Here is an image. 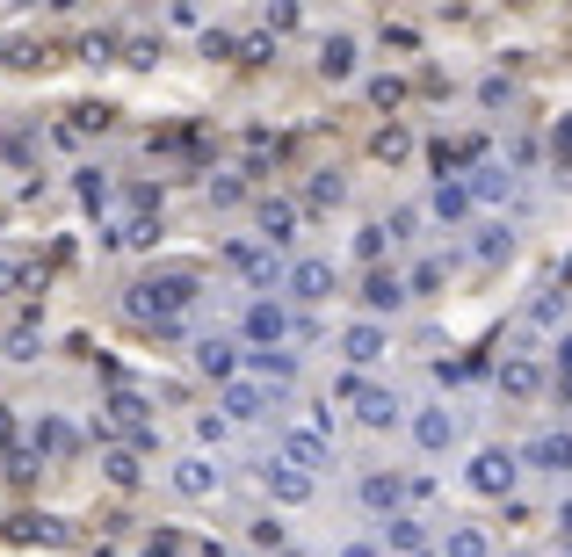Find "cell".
<instances>
[{
	"label": "cell",
	"instance_id": "obj_4",
	"mask_svg": "<svg viewBox=\"0 0 572 557\" xmlns=\"http://www.w3.org/2000/svg\"><path fill=\"white\" fill-rule=\"evenodd\" d=\"M109 427L131 435V442H145V435H153V427H145V398L138 391H109Z\"/></svg>",
	"mask_w": 572,
	"mask_h": 557
},
{
	"label": "cell",
	"instance_id": "obj_24",
	"mask_svg": "<svg viewBox=\"0 0 572 557\" xmlns=\"http://www.w3.org/2000/svg\"><path fill=\"white\" fill-rule=\"evenodd\" d=\"M8 355H15V362H29V355H37V319H15V333H8Z\"/></svg>",
	"mask_w": 572,
	"mask_h": 557
},
{
	"label": "cell",
	"instance_id": "obj_7",
	"mask_svg": "<svg viewBox=\"0 0 572 557\" xmlns=\"http://www.w3.org/2000/svg\"><path fill=\"white\" fill-rule=\"evenodd\" d=\"M500 391L507 398H536V391H544V369H536L529 355H507L500 362Z\"/></svg>",
	"mask_w": 572,
	"mask_h": 557
},
{
	"label": "cell",
	"instance_id": "obj_23",
	"mask_svg": "<svg viewBox=\"0 0 572 557\" xmlns=\"http://www.w3.org/2000/svg\"><path fill=\"white\" fill-rule=\"evenodd\" d=\"M428 536H420V521H384V550H420Z\"/></svg>",
	"mask_w": 572,
	"mask_h": 557
},
{
	"label": "cell",
	"instance_id": "obj_22",
	"mask_svg": "<svg viewBox=\"0 0 572 557\" xmlns=\"http://www.w3.org/2000/svg\"><path fill=\"white\" fill-rule=\"evenodd\" d=\"M254 369H261L268 384H290V377H297V362H290V355H276V348H261V355H254Z\"/></svg>",
	"mask_w": 572,
	"mask_h": 557
},
{
	"label": "cell",
	"instance_id": "obj_26",
	"mask_svg": "<svg viewBox=\"0 0 572 557\" xmlns=\"http://www.w3.org/2000/svg\"><path fill=\"white\" fill-rule=\"evenodd\" d=\"M507 246H515V239H507V225H486V232H478V261H500Z\"/></svg>",
	"mask_w": 572,
	"mask_h": 557
},
{
	"label": "cell",
	"instance_id": "obj_13",
	"mask_svg": "<svg viewBox=\"0 0 572 557\" xmlns=\"http://www.w3.org/2000/svg\"><path fill=\"white\" fill-rule=\"evenodd\" d=\"M529 463H536V471H572V435H536Z\"/></svg>",
	"mask_w": 572,
	"mask_h": 557
},
{
	"label": "cell",
	"instance_id": "obj_18",
	"mask_svg": "<svg viewBox=\"0 0 572 557\" xmlns=\"http://www.w3.org/2000/svg\"><path fill=\"white\" fill-rule=\"evenodd\" d=\"M8 536H15V543H66V529H58V521H44V514H22Z\"/></svg>",
	"mask_w": 572,
	"mask_h": 557
},
{
	"label": "cell",
	"instance_id": "obj_3",
	"mask_svg": "<svg viewBox=\"0 0 572 557\" xmlns=\"http://www.w3.org/2000/svg\"><path fill=\"white\" fill-rule=\"evenodd\" d=\"M341 355H348V362H384V355H391V333H384L377 319H363V326H348Z\"/></svg>",
	"mask_w": 572,
	"mask_h": 557
},
{
	"label": "cell",
	"instance_id": "obj_15",
	"mask_svg": "<svg viewBox=\"0 0 572 557\" xmlns=\"http://www.w3.org/2000/svg\"><path fill=\"white\" fill-rule=\"evenodd\" d=\"M319 73H326V80H348V73H355V44H348V37H326V44H319Z\"/></svg>",
	"mask_w": 572,
	"mask_h": 557
},
{
	"label": "cell",
	"instance_id": "obj_35",
	"mask_svg": "<svg viewBox=\"0 0 572 557\" xmlns=\"http://www.w3.org/2000/svg\"><path fill=\"white\" fill-rule=\"evenodd\" d=\"M558 152L572 160V116H558Z\"/></svg>",
	"mask_w": 572,
	"mask_h": 557
},
{
	"label": "cell",
	"instance_id": "obj_21",
	"mask_svg": "<svg viewBox=\"0 0 572 557\" xmlns=\"http://www.w3.org/2000/svg\"><path fill=\"white\" fill-rule=\"evenodd\" d=\"M153 239H160L153 218H131V225H116V232H109V246H153Z\"/></svg>",
	"mask_w": 572,
	"mask_h": 557
},
{
	"label": "cell",
	"instance_id": "obj_16",
	"mask_svg": "<svg viewBox=\"0 0 572 557\" xmlns=\"http://www.w3.org/2000/svg\"><path fill=\"white\" fill-rule=\"evenodd\" d=\"M196 369H210V377H232V369H239L232 340H196Z\"/></svg>",
	"mask_w": 572,
	"mask_h": 557
},
{
	"label": "cell",
	"instance_id": "obj_20",
	"mask_svg": "<svg viewBox=\"0 0 572 557\" xmlns=\"http://www.w3.org/2000/svg\"><path fill=\"white\" fill-rule=\"evenodd\" d=\"M261 406H268V398H261L254 384H232V391H225V420H261Z\"/></svg>",
	"mask_w": 572,
	"mask_h": 557
},
{
	"label": "cell",
	"instance_id": "obj_5",
	"mask_svg": "<svg viewBox=\"0 0 572 557\" xmlns=\"http://www.w3.org/2000/svg\"><path fill=\"white\" fill-rule=\"evenodd\" d=\"M283 463H290V471H326V442L312 435V427H297V435H283Z\"/></svg>",
	"mask_w": 572,
	"mask_h": 557
},
{
	"label": "cell",
	"instance_id": "obj_28",
	"mask_svg": "<svg viewBox=\"0 0 572 557\" xmlns=\"http://www.w3.org/2000/svg\"><path fill=\"white\" fill-rule=\"evenodd\" d=\"M363 500H370V507H391V500H399V478H384V471L363 478Z\"/></svg>",
	"mask_w": 572,
	"mask_h": 557
},
{
	"label": "cell",
	"instance_id": "obj_29",
	"mask_svg": "<svg viewBox=\"0 0 572 557\" xmlns=\"http://www.w3.org/2000/svg\"><path fill=\"white\" fill-rule=\"evenodd\" d=\"M80 203H87V210H102V203H109V181H102L95 167H87V174H80Z\"/></svg>",
	"mask_w": 572,
	"mask_h": 557
},
{
	"label": "cell",
	"instance_id": "obj_30",
	"mask_svg": "<svg viewBox=\"0 0 572 557\" xmlns=\"http://www.w3.org/2000/svg\"><path fill=\"white\" fill-rule=\"evenodd\" d=\"M377 152H384V160H406V152H413V138L399 131V123H391V131H377Z\"/></svg>",
	"mask_w": 572,
	"mask_h": 557
},
{
	"label": "cell",
	"instance_id": "obj_33",
	"mask_svg": "<svg viewBox=\"0 0 572 557\" xmlns=\"http://www.w3.org/2000/svg\"><path fill=\"white\" fill-rule=\"evenodd\" d=\"M558 391H565V398H572V333H565V340H558Z\"/></svg>",
	"mask_w": 572,
	"mask_h": 557
},
{
	"label": "cell",
	"instance_id": "obj_39",
	"mask_svg": "<svg viewBox=\"0 0 572 557\" xmlns=\"http://www.w3.org/2000/svg\"><path fill=\"white\" fill-rule=\"evenodd\" d=\"M210 557H232V550H210Z\"/></svg>",
	"mask_w": 572,
	"mask_h": 557
},
{
	"label": "cell",
	"instance_id": "obj_38",
	"mask_svg": "<svg viewBox=\"0 0 572 557\" xmlns=\"http://www.w3.org/2000/svg\"><path fill=\"white\" fill-rule=\"evenodd\" d=\"M558 529H565V536H572V507H565V514H558Z\"/></svg>",
	"mask_w": 572,
	"mask_h": 557
},
{
	"label": "cell",
	"instance_id": "obj_2",
	"mask_svg": "<svg viewBox=\"0 0 572 557\" xmlns=\"http://www.w3.org/2000/svg\"><path fill=\"white\" fill-rule=\"evenodd\" d=\"M341 391L355 398V420H363V427H391V420H399V398H391L384 384H355V377H341Z\"/></svg>",
	"mask_w": 572,
	"mask_h": 557
},
{
	"label": "cell",
	"instance_id": "obj_31",
	"mask_svg": "<svg viewBox=\"0 0 572 557\" xmlns=\"http://www.w3.org/2000/svg\"><path fill=\"white\" fill-rule=\"evenodd\" d=\"M37 449H73V427L66 420H44L37 427Z\"/></svg>",
	"mask_w": 572,
	"mask_h": 557
},
{
	"label": "cell",
	"instance_id": "obj_17",
	"mask_svg": "<svg viewBox=\"0 0 572 557\" xmlns=\"http://www.w3.org/2000/svg\"><path fill=\"white\" fill-rule=\"evenodd\" d=\"M464 210H471V189H464V181H442V189H435V218H442V225H457Z\"/></svg>",
	"mask_w": 572,
	"mask_h": 557
},
{
	"label": "cell",
	"instance_id": "obj_8",
	"mask_svg": "<svg viewBox=\"0 0 572 557\" xmlns=\"http://www.w3.org/2000/svg\"><path fill=\"white\" fill-rule=\"evenodd\" d=\"M290 290L305 297V304L334 297V268H326V261H297V268H290Z\"/></svg>",
	"mask_w": 572,
	"mask_h": 557
},
{
	"label": "cell",
	"instance_id": "obj_11",
	"mask_svg": "<svg viewBox=\"0 0 572 557\" xmlns=\"http://www.w3.org/2000/svg\"><path fill=\"white\" fill-rule=\"evenodd\" d=\"M225 261H232L239 275H254V283H276V261H268V246H254V239L225 246Z\"/></svg>",
	"mask_w": 572,
	"mask_h": 557
},
{
	"label": "cell",
	"instance_id": "obj_19",
	"mask_svg": "<svg viewBox=\"0 0 572 557\" xmlns=\"http://www.w3.org/2000/svg\"><path fill=\"white\" fill-rule=\"evenodd\" d=\"M290 225H297V210H290V203H261V239H268V246H283Z\"/></svg>",
	"mask_w": 572,
	"mask_h": 557
},
{
	"label": "cell",
	"instance_id": "obj_6",
	"mask_svg": "<svg viewBox=\"0 0 572 557\" xmlns=\"http://www.w3.org/2000/svg\"><path fill=\"white\" fill-rule=\"evenodd\" d=\"M174 492H182V500H210V492H218V463H203V456L174 463Z\"/></svg>",
	"mask_w": 572,
	"mask_h": 557
},
{
	"label": "cell",
	"instance_id": "obj_27",
	"mask_svg": "<svg viewBox=\"0 0 572 557\" xmlns=\"http://www.w3.org/2000/svg\"><path fill=\"white\" fill-rule=\"evenodd\" d=\"M102 463H109V478H116V485H138V456H131V449H109Z\"/></svg>",
	"mask_w": 572,
	"mask_h": 557
},
{
	"label": "cell",
	"instance_id": "obj_9",
	"mask_svg": "<svg viewBox=\"0 0 572 557\" xmlns=\"http://www.w3.org/2000/svg\"><path fill=\"white\" fill-rule=\"evenodd\" d=\"M413 435H420V449H449V442H457V413H449V406H428V413L413 420Z\"/></svg>",
	"mask_w": 572,
	"mask_h": 557
},
{
	"label": "cell",
	"instance_id": "obj_10",
	"mask_svg": "<svg viewBox=\"0 0 572 557\" xmlns=\"http://www.w3.org/2000/svg\"><path fill=\"white\" fill-rule=\"evenodd\" d=\"M261 485H268V492H276V500H283V507H297V500H305V492H312V478H305V471H290V463H283V456H276V463H268V471H261Z\"/></svg>",
	"mask_w": 572,
	"mask_h": 557
},
{
	"label": "cell",
	"instance_id": "obj_1",
	"mask_svg": "<svg viewBox=\"0 0 572 557\" xmlns=\"http://www.w3.org/2000/svg\"><path fill=\"white\" fill-rule=\"evenodd\" d=\"M507 485H515V456H507V449H478V456H471V492L507 500Z\"/></svg>",
	"mask_w": 572,
	"mask_h": 557
},
{
	"label": "cell",
	"instance_id": "obj_32",
	"mask_svg": "<svg viewBox=\"0 0 572 557\" xmlns=\"http://www.w3.org/2000/svg\"><path fill=\"white\" fill-rule=\"evenodd\" d=\"M471 196H486V203H493V196H507V174H500V167H486V174L471 181Z\"/></svg>",
	"mask_w": 572,
	"mask_h": 557
},
{
	"label": "cell",
	"instance_id": "obj_25",
	"mask_svg": "<svg viewBox=\"0 0 572 557\" xmlns=\"http://www.w3.org/2000/svg\"><path fill=\"white\" fill-rule=\"evenodd\" d=\"M363 297H370V312H384V304H399L406 290L391 283V275H370V283H363Z\"/></svg>",
	"mask_w": 572,
	"mask_h": 557
},
{
	"label": "cell",
	"instance_id": "obj_34",
	"mask_svg": "<svg viewBox=\"0 0 572 557\" xmlns=\"http://www.w3.org/2000/svg\"><path fill=\"white\" fill-rule=\"evenodd\" d=\"M254 543L261 550H283V521H254Z\"/></svg>",
	"mask_w": 572,
	"mask_h": 557
},
{
	"label": "cell",
	"instance_id": "obj_37",
	"mask_svg": "<svg viewBox=\"0 0 572 557\" xmlns=\"http://www.w3.org/2000/svg\"><path fill=\"white\" fill-rule=\"evenodd\" d=\"M348 557H377V550H370V543H355V550H348Z\"/></svg>",
	"mask_w": 572,
	"mask_h": 557
},
{
	"label": "cell",
	"instance_id": "obj_36",
	"mask_svg": "<svg viewBox=\"0 0 572 557\" xmlns=\"http://www.w3.org/2000/svg\"><path fill=\"white\" fill-rule=\"evenodd\" d=\"M15 442V420H8V406H0V449H8Z\"/></svg>",
	"mask_w": 572,
	"mask_h": 557
},
{
	"label": "cell",
	"instance_id": "obj_14",
	"mask_svg": "<svg viewBox=\"0 0 572 557\" xmlns=\"http://www.w3.org/2000/svg\"><path fill=\"white\" fill-rule=\"evenodd\" d=\"M442 557H493V543H486V529H471V521H457V529L442 536Z\"/></svg>",
	"mask_w": 572,
	"mask_h": 557
},
{
	"label": "cell",
	"instance_id": "obj_12",
	"mask_svg": "<svg viewBox=\"0 0 572 557\" xmlns=\"http://www.w3.org/2000/svg\"><path fill=\"white\" fill-rule=\"evenodd\" d=\"M247 333H254V340H268V348H276V340L290 333V312H283V304H268V297H261L254 312H247Z\"/></svg>",
	"mask_w": 572,
	"mask_h": 557
}]
</instances>
